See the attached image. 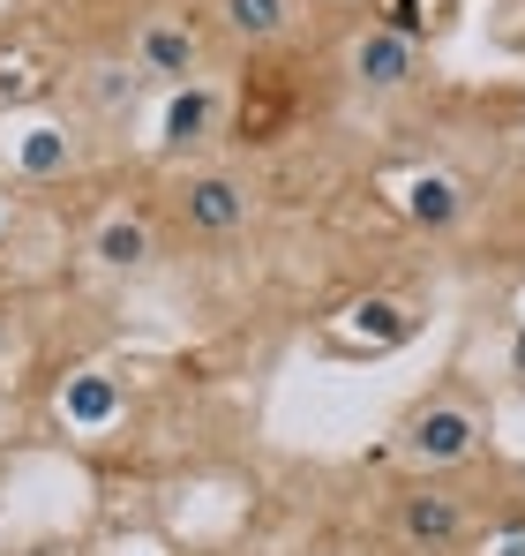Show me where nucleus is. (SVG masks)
Masks as SVG:
<instances>
[{
	"label": "nucleus",
	"instance_id": "1",
	"mask_svg": "<svg viewBox=\"0 0 525 556\" xmlns=\"http://www.w3.org/2000/svg\"><path fill=\"white\" fill-rule=\"evenodd\" d=\"M473 444H481V414H473V406H421V414L406 421V452L428 459V466L465 459Z\"/></svg>",
	"mask_w": 525,
	"mask_h": 556
},
{
	"label": "nucleus",
	"instance_id": "2",
	"mask_svg": "<svg viewBox=\"0 0 525 556\" xmlns=\"http://www.w3.org/2000/svg\"><path fill=\"white\" fill-rule=\"evenodd\" d=\"M413 68H421V46H413V38H398V30H383V23L353 46V76H360L368 91H406V84H413Z\"/></svg>",
	"mask_w": 525,
	"mask_h": 556
},
{
	"label": "nucleus",
	"instance_id": "3",
	"mask_svg": "<svg viewBox=\"0 0 525 556\" xmlns=\"http://www.w3.org/2000/svg\"><path fill=\"white\" fill-rule=\"evenodd\" d=\"M180 211H188L195 233H233V226H248V188L233 174H195L180 188Z\"/></svg>",
	"mask_w": 525,
	"mask_h": 556
},
{
	"label": "nucleus",
	"instance_id": "4",
	"mask_svg": "<svg viewBox=\"0 0 525 556\" xmlns=\"http://www.w3.org/2000/svg\"><path fill=\"white\" fill-rule=\"evenodd\" d=\"M398 527H406V542H421V549H450V542L465 534V511H458L450 489H413V496L398 504Z\"/></svg>",
	"mask_w": 525,
	"mask_h": 556
},
{
	"label": "nucleus",
	"instance_id": "5",
	"mask_svg": "<svg viewBox=\"0 0 525 556\" xmlns=\"http://www.w3.org/2000/svg\"><path fill=\"white\" fill-rule=\"evenodd\" d=\"M136 61H143L151 76H188V68H195V30H188V23H174V15L143 23V38H136Z\"/></svg>",
	"mask_w": 525,
	"mask_h": 556
},
{
	"label": "nucleus",
	"instance_id": "6",
	"mask_svg": "<svg viewBox=\"0 0 525 556\" xmlns=\"http://www.w3.org/2000/svg\"><path fill=\"white\" fill-rule=\"evenodd\" d=\"M90 256H98L105 271H143V264H151V226H143V218H105L98 241H90Z\"/></svg>",
	"mask_w": 525,
	"mask_h": 556
},
{
	"label": "nucleus",
	"instance_id": "7",
	"mask_svg": "<svg viewBox=\"0 0 525 556\" xmlns=\"http://www.w3.org/2000/svg\"><path fill=\"white\" fill-rule=\"evenodd\" d=\"M406 211H413L421 226H458V218H465V188L450 181V174H421V181L406 188Z\"/></svg>",
	"mask_w": 525,
	"mask_h": 556
},
{
	"label": "nucleus",
	"instance_id": "8",
	"mask_svg": "<svg viewBox=\"0 0 525 556\" xmlns=\"http://www.w3.org/2000/svg\"><path fill=\"white\" fill-rule=\"evenodd\" d=\"M210 121H218V98H210V91H180L174 105H166V143H174V151L203 143V136H210Z\"/></svg>",
	"mask_w": 525,
	"mask_h": 556
},
{
	"label": "nucleus",
	"instance_id": "9",
	"mask_svg": "<svg viewBox=\"0 0 525 556\" xmlns=\"http://www.w3.org/2000/svg\"><path fill=\"white\" fill-rule=\"evenodd\" d=\"M285 23H293V0H226V30L248 38V46L256 38H278Z\"/></svg>",
	"mask_w": 525,
	"mask_h": 556
},
{
	"label": "nucleus",
	"instance_id": "10",
	"mask_svg": "<svg viewBox=\"0 0 525 556\" xmlns=\"http://www.w3.org/2000/svg\"><path fill=\"white\" fill-rule=\"evenodd\" d=\"M511 369H518V383H525V331H518V346H511Z\"/></svg>",
	"mask_w": 525,
	"mask_h": 556
},
{
	"label": "nucleus",
	"instance_id": "11",
	"mask_svg": "<svg viewBox=\"0 0 525 556\" xmlns=\"http://www.w3.org/2000/svg\"><path fill=\"white\" fill-rule=\"evenodd\" d=\"M503 556H525V534H518V542H503Z\"/></svg>",
	"mask_w": 525,
	"mask_h": 556
},
{
	"label": "nucleus",
	"instance_id": "12",
	"mask_svg": "<svg viewBox=\"0 0 525 556\" xmlns=\"http://www.w3.org/2000/svg\"><path fill=\"white\" fill-rule=\"evenodd\" d=\"M0 233H8V195H0Z\"/></svg>",
	"mask_w": 525,
	"mask_h": 556
},
{
	"label": "nucleus",
	"instance_id": "13",
	"mask_svg": "<svg viewBox=\"0 0 525 556\" xmlns=\"http://www.w3.org/2000/svg\"><path fill=\"white\" fill-rule=\"evenodd\" d=\"M518 331H525V301H518Z\"/></svg>",
	"mask_w": 525,
	"mask_h": 556
}]
</instances>
